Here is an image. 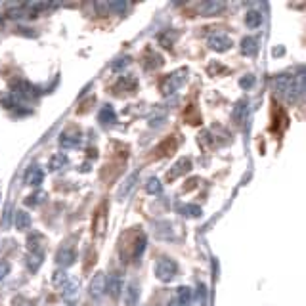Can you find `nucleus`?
Wrapping results in <instances>:
<instances>
[{"label":"nucleus","mask_w":306,"mask_h":306,"mask_svg":"<svg viewBox=\"0 0 306 306\" xmlns=\"http://www.w3.org/2000/svg\"><path fill=\"white\" fill-rule=\"evenodd\" d=\"M247 113H249V103L247 102H239L234 107V119L235 122H243L247 119Z\"/></svg>","instance_id":"aec40b11"},{"label":"nucleus","mask_w":306,"mask_h":306,"mask_svg":"<svg viewBox=\"0 0 306 306\" xmlns=\"http://www.w3.org/2000/svg\"><path fill=\"white\" fill-rule=\"evenodd\" d=\"M145 190H147V194L159 195L161 192H163V184H161L159 178H149L147 184H145Z\"/></svg>","instance_id":"412c9836"},{"label":"nucleus","mask_w":306,"mask_h":306,"mask_svg":"<svg viewBox=\"0 0 306 306\" xmlns=\"http://www.w3.org/2000/svg\"><path fill=\"white\" fill-rule=\"evenodd\" d=\"M8 274H10V264L4 260V262H0V279H4Z\"/></svg>","instance_id":"c756f323"},{"label":"nucleus","mask_w":306,"mask_h":306,"mask_svg":"<svg viewBox=\"0 0 306 306\" xmlns=\"http://www.w3.org/2000/svg\"><path fill=\"white\" fill-rule=\"evenodd\" d=\"M128 65H130V58H121L119 61H115V63H113L111 69L119 73V71H122L124 67H128Z\"/></svg>","instance_id":"a878e982"},{"label":"nucleus","mask_w":306,"mask_h":306,"mask_svg":"<svg viewBox=\"0 0 306 306\" xmlns=\"http://www.w3.org/2000/svg\"><path fill=\"white\" fill-rule=\"evenodd\" d=\"M14 224H16V228H18V230H21V232L29 230V228H31L29 213H27V211H23V209L16 211V214H14Z\"/></svg>","instance_id":"9d476101"},{"label":"nucleus","mask_w":306,"mask_h":306,"mask_svg":"<svg viewBox=\"0 0 306 306\" xmlns=\"http://www.w3.org/2000/svg\"><path fill=\"white\" fill-rule=\"evenodd\" d=\"M122 289H124V285H122V279L119 274H111L109 277H107V291H109V295L113 296V298H117V296L122 293Z\"/></svg>","instance_id":"1a4fd4ad"},{"label":"nucleus","mask_w":306,"mask_h":306,"mask_svg":"<svg viewBox=\"0 0 306 306\" xmlns=\"http://www.w3.org/2000/svg\"><path fill=\"white\" fill-rule=\"evenodd\" d=\"M42 264V253H29V258H27V268L31 272H37Z\"/></svg>","instance_id":"5701e85b"},{"label":"nucleus","mask_w":306,"mask_h":306,"mask_svg":"<svg viewBox=\"0 0 306 306\" xmlns=\"http://www.w3.org/2000/svg\"><path fill=\"white\" fill-rule=\"evenodd\" d=\"M180 213L184 216H188V218H197V216H201V207H197V205H184L182 209H180Z\"/></svg>","instance_id":"b1692460"},{"label":"nucleus","mask_w":306,"mask_h":306,"mask_svg":"<svg viewBox=\"0 0 306 306\" xmlns=\"http://www.w3.org/2000/svg\"><path fill=\"white\" fill-rule=\"evenodd\" d=\"M182 73H186V71H178V73H174V75H171V77H167V79H165L163 84H161V90H163L165 96L176 90V86H178V84L182 82V79H184Z\"/></svg>","instance_id":"0eeeda50"},{"label":"nucleus","mask_w":306,"mask_h":306,"mask_svg":"<svg viewBox=\"0 0 306 306\" xmlns=\"http://www.w3.org/2000/svg\"><path fill=\"white\" fill-rule=\"evenodd\" d=\"M291 81H293V77L287 75V73H279V75H275V79H274L275 90L279 92V94H287L289 86H291Z\"/></svg>","instance_id":"f8f14e48"},{"label":"nucleus","mask_w":306,"mask_h":306,"mask_svg":"<svg viewBox=\"0 0 306 306\" xmlns=\"http://www.w3.org/2000/svg\"><path fill=\"white\" fill-rule=\"evenodd\" d=\"M145 251V237H140L138 241H136V249H134V256L138 258V256H142V253Z\"/></svg>","instance_id":"cd10ccee"},{"label":"nucleus","mask_w":306,"mask_h":306,"mask_svg":"<svg viewBox=\"0 0 306 306\" xmlns=\"http://www.w3.org/2000/svg\"><path fill=\"white\" fill-rule=\"evenodd\" d=\"M107 8L117 10V12H124L126 8H128V4H126V2H109V4H107Z\"/></svg>","instance_id":"c85d7f7f"},{"label":"nucleus","mask_w":306,"mask_h":306,"mask_svg":"<svg viewBox=\"0 0 306 306\" xmlns=\"http://www.w3.org/2000/svg\"><path fill=\"white\" fill-rule=\"evenodd\" d=\"M98 121L103 122V124H113L117 121V113H115L111 105H105V107H102L100 115H98Z\"/></svg>","instance_id":"f3484780"},{"label":"nucleus","mask_w":306,"mask_h":306,"mask_svg":"<svg viewBox=\"0 0 306 306\" xmlns=\"http://www.w3.org/2000/svg\"><path fill=\"white\" fill-rule=\"evenodd\" d=\"M190 169H192V161H190V159H180L178 163L174 165L173 171H169V178H176L178 174L188 173Z\"/></svg>","instance_id":"a211bd4d"},{"label":"nucleus","mask_w":306,"mask_h":306,"mask_svg":"<svg viewBox=\"0 0 306 306\" xmlns=\"http://www.w3.org/2000/svg\"><path fill=\"white\" fill-rule=\"evenodd\" d=\"M67 306H77V304H73V302H69V304H67Z\"/></svg>","instance_id":"72a5a7b5"},{"label":"nucleus","mask_w":306,"mask_h":306,"mask_svg":"<svg viewBox=\"0 0 306 306\" xmlns=\"http://www.w3.org/2000/svg\"><path fill=\"white\" fill-rule=\"evenodd\" d=\"M153 274H155V277H157L159 281L169 283V281H173L174 277H176V274H178V264L174 262L173 258L163 256V258L157 260V264L153 268Z\"/></svg>","instance_id":"f257e3e1"},{"label":"nucleus","mask_w":306,"mask_h":306,"mask_svg":"<svg viewBox=\"0 0 306 306\" xmlns=\"http://www.w3.org/2000/svg\"><path fill=\"white\" fill-rule=\"evenodd\" d=\"M44 197H46V194H44V192L33 194V195H29V197L25 199V205H29V207H37V205H41L42 201H44Z\"/></svg>","instance_id":"393cba45"},{"label":"nucleus","mask_w":306,"mask_h":306,"mask_svg":"<svg viewBox=\"0 0 306 306\" xmlns=\"http://www.w3.org/2000/svg\"><path fill=\"white\" fill-rule=\"evenodd\" d=\"M255 82L256 81L253 75H247V77H241V79H239V86H241V88H253Z\"/></svg>","instance_id":"bb28decb"},{"label":"nucleus","mask_w":306,"mask_h":306,"mask_svg":"<svg viewBox=\"0 0 306 306\" xmlns=\"http://www.w3.org/2000/svg\"><path fill=\"white\" fill-rule=\"evenodd\" d=\"M209 48L214 52H226L232 48V39L224 33H216L209 37Z\"/></svg>","instance_id":"7ed1b4c3"},{"label":"nucleus","mask_w":306,"mask_h":306,"mask_svg":"<svg viewBox=\"0 0 306 306\" xmlns=\"http://www.w3.org/2000/svg\"><path fill=\"white\" fill-rule=\"evenodd\" d=\"M56 262H58L60 266H63V268L71 266L73 262H75V253H73V249H69V247L60 249L58 255H56Z\"/></svg>","instance_id":"9b49d317"},{"label":"nucleus","mask_w":306,"mask_h":306,"mask_svg":"<svg viewBox=\"0 0 306 306\" xmlns=\"http://www.w3.org/2000/svg\"><path fill=\"white\" fill-rule=\"evenodd\" d=\"M197 298H199L201 302H205V298H207V287H205V285L199 287V293H197Z\"/></svg>","instance_id":"7c9ffc66"},{"label":"nucleus","mask_w":306,"mask_h":306,"mask_svg":"<svg viewBox=\"0 0 306 306\" xmlns=\"http://www.w3.org/2000/svg\"><path fill=\"white\" fill-rule=\"evenodd\" d=\"M107 293V275L105 274H96L90 281V296L94 298H102Z\"/></svg>","instance_id":"f03ea898"},{"label":"nucleus","mask_w":306,"mask_h":306,"mask_svg":"<svg viewBox=\"0 0 306 306\" xmlns=\"http://www.w3.org/2000/svg\"><path fill=\"white\" fill-rule=\"evenodd\" d=\"M124 291V304L126 306H136L140 302V287L138 283H128V285L122 289Z\"/></svg>","instance_id":"423d86ee"},{"label":"nucleus","mask_w":306,"mask_h":306,"mask_svg":"<svg viewBox=\"0 0 306 306\" xmlns=\"http://www.w3.org/2000/svg\"><path fill=\"white\" fill-rule=\"evenodd\" d=\"M82 142V136L81 132H75V130H67L60 136V145L63 149H75L79 147Z\"/></svg>","instance_id":"20e7f679"},{"label":"nucleus","mask_w":306,"mask_h":306,"mask_svg":"<svg viewBox=\"0 0 306 306\" xmlns=\"http://www.w3.org/2000/svg\"><path fill=\"white\" fill-rule=\"evenodd\" d=\"M167 306H182V304H178L176 300H171V302H169V304H167Z\"/></svg>","instance_id":"2f4dec72"},{"label":"nucleus","mask_w":306,"mask_h":306,"mask_svg":"<svg viewBox=\"0 0 306 306\" xmlns=\"http://www.w3.org/2000/svg\"><path fill=\"white\" fill-rule=\"evenodd\" d=\"M63 165H67V157L63 153H56L50 159V163H48V169L50 171H60Z\"/></svg>","instance_id":"4be33fe9"},{"label":"nucleus","mask_w":306,"mask_h":306,"mask_svg":"<svg viewBox=\"0 0 306 306\" xmlns=\"http://www.w3.org/2000/svg\"><path fill=\"white\" fill-rule=\"evenodd\" d=\"M262 21H264V18H262V12L249 10L247 14H245V23H247V27H249V29H258V27L262 25Z\"/></svg>","instance_id":"ddd939ff"},{"label":"nucleus","mask_w":306,"mask_h":306,"mask_svg":"<svg viewBox=\"0 0 306 306\" xmlns=\"http://www.w3.org/2000/svg\"><path fill=\"white\" fill-rule=\"evenodd\" d=\"M23 180H25L27 186H41L42 180H44V171H42L39 165H31L29 169L25 171Z\"/></svg>","instance_id":"39448f33"},{"label":"nucleus","mask_w":306,"mask_h":306,"mask_svg":"<svg viewBox=\"0 0 306 306\" xmlns=\"http://www.w3.org/2000/svg\"><path fill=\"white\" fill-rule=\"evenodd\" d=\"M2 25H4V20H2V16H0V27H2Z\"/></svg>","instance_id":"473e14b6"},{"label":"nucleus","mask_w":306,"mask_h":306,"mask_svg":"<svg viewBox=\"0 0 306 306\" xmlns=\"http://www.w3.org/2000/svg\"><path fill=\"white\" fill-rule=\"evenodd\" d=\"M138 180H140V173H132V174H130V176L124 180V184L121 186V190H119V197H126V195L130 194L134 188H136Z\"/></svg>","instance_id":"2eb2a0df"},{"label":"nucleus","mask_w":306,"mask_h":306,"mask_svg":"<svg viewBox=\"0 0 306 306\" xmlns=\"http://www.w3.org/2000/svg\"><path fill=\"white\" fill-rule=\"evenodd\" d=\"M226 8V2H203L201 4V14L203 16H218Z\"/></svg>","instance_id":"4468645a"},{"label":"nucleus","mask_w":306,"mask_h":306,"mask_svg":"<svg viewBox=\"0 0 306 306\" xmlns=\"http://www.w3.org/2000/svg\"><path fill=\"white\" fill-rule=\"evenodd\" d=\"M42 235L41 234H33L27 237V249H29V253H42Z\"/></svg>","instance_id":"6ab92c4d"},{"label":"nucleus","mask_w":306,"mask_h":306,"mask_svg":"<svg viewBox=\"0 0 306 306\" xmlns=\"http://www.w3.org/2000/svg\"><path fill=\"white\" fill-rule=\"evenodd\" d=\"M239 46H241V54L243 56H255L256 52H258V42L253 37H245Z\"/></svg>","instance_id":"dca6fc26"},{"label":"nucleus","mask_w":306,"mask_h":306,"mask_svg":"<svg viewBox=\"0 0 306 306\" xmlns=\"http://www.w3.org/2000/svg\"><path fill=\"white\" fill-rule=\"evenodd\" d=\"M176 302L182 306H190L194 302V289L188 285H182L176 289Z\"/></svg>","instance_id":"6e6552de"}]
</instances>
